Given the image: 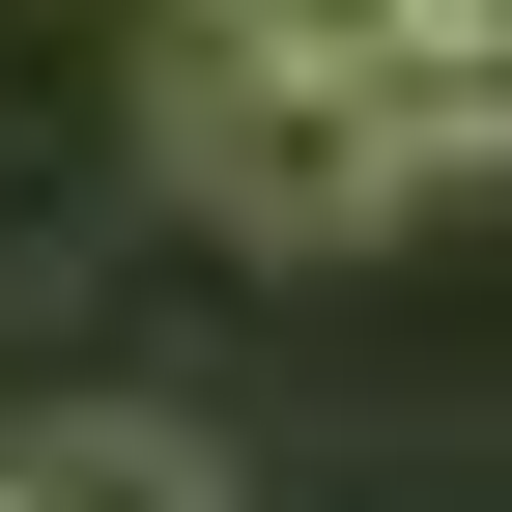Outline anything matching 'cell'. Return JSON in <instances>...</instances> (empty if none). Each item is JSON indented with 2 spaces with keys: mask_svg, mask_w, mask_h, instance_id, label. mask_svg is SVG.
I'll list each match as a JSON object with an SVG mask.
<instances>
[{
  "mask_svg": "<svg viewBox=\"0 0 512 512\" xmlns=\"http://www.w3.org/2000/svg\"><path fill=\"white\" fill-rule=\"evenodd\" d=\"M171 171H200L228 228H285V256L399 228V200H427L399 29H370V0H313V29H200V57H171Z\"/></svg>",
  "mask_w": 512,
  "mask_h": 512,
  "instance_id": "1",
  "label": "cell"
},
{
  "mask_svg": "<svg viewBox=\"0 0 512 512\" xmlns=\"http://www.w3.org/2000/svg\"><path fill=\"white\" fill-rule=\"evenodd\" d=\"M0 484H29V512H228V456H200V427H29Z\"/></svg>",
  "mask_w": 512,
  "mask_h": 512,
  "instance_id": "2",
  "label": "cell"
},
{
  "mask_svg": "<svg viewBox=\"0 0 512 512\" xmlns=\"http://www.w3.org/2000/svg\"><path fill=\"white\" fill-rule=\"evenodd\" d=\"M399 29V0H370ZM399 114H427V171H512V29H399Z\"/></svg>",
  "mask_w": 512,
  "mask_h": 512,
  "instance_id": "3",
  "label": "cell"
},
{
  "mask_svg": "<svg viewBox=\"0 0 512 512\" xmlns=\"http://www.w3.org/2000/svg\"><path fill=\"white\" fill-rule=\"evenodd\" d=\"M399 29H512V0H399Z\"/></svg>",
  "mask_w": 512,
  "mask_h": 512,
  "instance_id": "4",
  "label": "cell"
},
{
  "mask_svg": "<svg viewBox=\"0 0 512 512\" xmlns=\"http://www.w3.org/2000/svg\"><path fill=\"white\" fill-rule=\"evenodd\" d=\"M0 512H29V484H0Z\"/></svg>",
  "mask_w": 512,
  "mask_h": 512,
  "instance_id": "5",
  "label": "cell"
}]
</instances>
